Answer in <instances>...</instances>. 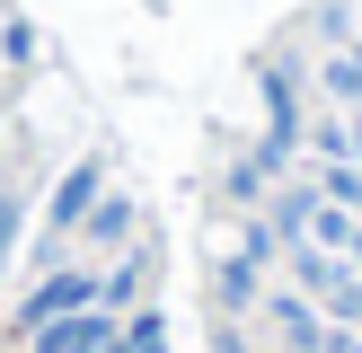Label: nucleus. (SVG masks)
Instances as JSON below:
<instances>
[{
    "mask_svg": "<svg viewBox=\"0 0 362 353\" xmlns=\"http://www.w3.org/2000/svg\"><path fill=\"white\" fill-rule=\"evenodd\" d=\"M80 309H115V300H106V265H45V274L18 292V335L53 327V318H80Z\"/></svg>",
    "mask_w": 362,
    "mask_h": 353,
    "instance_id": "nucleus-1",
    "label": "nucleus"
},
{
    "mask_svg": "<svg viewBox=\"0 0 362 353\" xmlns=\"http://www.w3.org/2000/svg\"><path fill=\"white\" fill-rule=\"evenodd\" d=\"M98 194H106V159H71V168L53 176V194H45V265L71 256V239H80V221L98 212Z\"/></svg>",
    "mask_w": 362,
    "mask_h": 353,
    "instance_id": "nucleus-2",
    "label": "nucleus"
},
{
    "mask_svg": "<svg viewBox=\"0 0 362 353\" xmlns=\"http://www.w3.org/2000/svg\"><path fill=\"white\" fill-rule=\"evenodd\" d=\"M27 353H124V318H115V309L53 318V327H35V335H27Z\"/></svg>",
    "mask_w": 362,
    "mask_h": 353,
    "instance_id": "nucleus-3",
    "label": "nucleus"
},
{
    "mask_svg": "<svg viewBox=\"0 0 362 353\" xmlns=\"http://www.w3.org/2000/svg\"><path fill=\"white\" fill-rule=\"evenodd\" d=\"M18 239H27V186H0V282H9V265H18Z\"/></svg>",
    "mask_w": 362,
    "mask_h": 353,
    "instance_id": "nucleus-4",
    "label": "nucleus"
}]
</instances>
